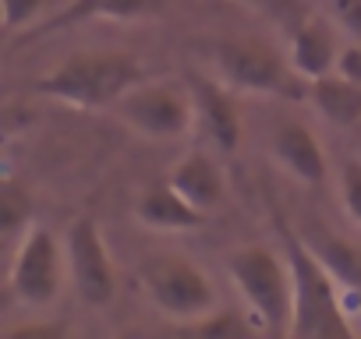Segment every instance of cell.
<instances>
[{"label": "cell", "mask_w": 361, "mask_h": 339, "mask_svg": "<svg viewBox=\"0 0 361 339\" xmlns=\"http://www.w3.org/2000/svg\"><path fill=\"white\" fill-rule=\"evenodd\" d=\"M276 237L283 244V258L290 269V297H294V314L287 335L294 339H347L350 328V311L343 304L340 286L326 272V265L315 258L308 241L276 212Z\"/></svg>", "instance_id": "cell-1"}, {"label": "cell", "mask_w": 361, "mask_h": 339, "mask_svg": "<svg viewBox=\"0 0 361 339\" xmlns=\"http://www.w3.org/2000/svg\"><path fill=\"white\" fill-rule=\"evenodd\" d=\"M142 78H145V71L131 53L92 50V53H71L57 71L32 82V92L92 110V106H114Z\"/></svg>", "instance_id": "cell-2"}, {"label": "cell", "mask_w": 361, "mask_h": 339, "mask_svg": "<svg viewBox=\"0 0 361 339\" xmlns=\"http://www.w3.org/2000/svg\"><path fill=\"white\" fill-rule=\"evenodd\" d=\"M283 262L262 244L238 248L231 255V262H227V272H231L238 293L245 297L255 325L262 332H273V335L287 332L290 328V314H294L290 269H283Z\"/></svg>", "instance_id": "cell-3"}, {"label": "cell", "mask_w": 361, "mask_h": 339, "mask_svg": "<svg viewBox=\"0 0 361 339\" xmlns=\"http://www.w3.org/2000/svg\"><path fill=\"white\" fill-rule=\"evenodd\" d=\"M209 60L220 75L238 92H255V96H276V99H298V71L294 64H283V57L255 39H231L209 46Z\"/></svg>", "instance_id": "cell-4"}, {"label": "cell", "mask_w": 361, "mask_h": 339, "mask_svg": "<svg viewBox=\"0 0 361 339\" xmlns=\"http://www.w3.org/2000/svg\"><path fill=\"white\" fill-rule=\"evenodd\" d=\"M142 286L149 300L177 321H195L216 304V290L206 279V272L173 255H152L142 265Z\"/></svg>", "instance_id": "cell-5"}, {"label": "cell", "mask_w": 361, "mask_h": 339, "mask_svg": "<svg viewBox=\"0 0 361 339\" xmlns=\"http://www.w3.org/2000/svg\"><path fill=\"white\" fill-rule=\"evenodd\" d=\"M117 117L131 124L138 134L149 138H180L195 117V99L192 89L185 92L173 82H152V85H135L114 103Z\"/></svg>", "instance_id": "cell-6"}, {"label": "cell", "mask_w": 361, "mask_h": 339, "mask_svg": "<svg viewBox=\"0 0 361 339\" xmlns=\"http://www.w3.org/2000/svg\"><path fill=\"white\" fill-rule=\"evenodd\" d=\"M68 265H71V279L75 290L85 304L103 307L110 304L114 290H117V276H114V262L106 255L103 234L96 226V219H75L68 230Z\"/></svg>", "instance_id": "cell-7"}, {"label": "cell", "mask_w": 361, "mask_h": 339, "mask_svg": "<svg viewBox=\"0 0 361 339\" xmlns=\"http://www.w3.org/2000/svg\"><path fill=\"white\" fill-rule=\"evenodd\" d=\"M11 290L15 297H22L25 304H50L61 290V251H57V241L47 234V230H32L15 262H11Z\"/></svg>", "instance_id": "cell-8"}, {"label": "cell", "mask_w": 361, "mask_h": 339, "mask_svg": "<svg viewBox=\"0 0 361 339\" xmlns=\"http://www.w3.org/2000/svg\"><path fill=\"white\" fill-rule=\"evenodd\" d=\"M192 99H195V113L202 120V131L209 134V141L224 152H238L241 145V117L234 99L220 89V82L206 78V75H192L188 78Z\"/></svg>", "instance_id": "cell-9"}, {"label": "cell", "mask_w": 361, "mask_h": 339, "mask_svg": "<svg viewBox=\"0 0 361 339\" xmlns=\"http://www.w3.org/2000/svg\"><path fill=\"white\" fill-rule=\"evenodd\" d=\"M308 248L315 251V258L326 265V272L333 276V283L340 286L343 293V304L347 300H357L361 304V248L329 234L322 223H312V230L305 234Z\"/></svg>", "instance_id": "cell-10"}, {"label": "cell", "mask_w": 361, "mask_h": 339, "mask_svg": "<svg viewBox=\"0 0 361 339\" xmlns=\"http://www.w3.org/2000/svg\"><path fill=\"white\" fill-rule=\"evenodd\" d=\"M273 155L290 177H298L305 184H322L326 181V152L305 124H294V120L280 124L276 134H273Z\"/></svg>", "instance_id": "cell-11"}, {"label": "cell", "mask_w": 361, "mask_h": 339, "mask_svg": "<svg viewBox=\"0 0 361 339\" xmlns=\"http://www.w3.org/2000/svg\"><path fill=\"white\" fill-rule=\"evenodd\" d=\"M135 216H138L145 226H152V230L185 234V230H202L209 212H202V209H195L192 202H185V198L170 188V181H166V184H152V188L138 198Z\"/></svg>", "instance_id": "cell-12"}, {"label": "cell", "mask_w": 361, "mask_h": 339, "mask_svg": "<svg viewBox=\"0 0 361 339\" xmlns=\"http://www.w3.org/2000/svg\"><path fill=\"white\" fill-rule=\"evenodd\" d=\"M170 188L185 202H192L195 209L213 212L220 205V198H224V174H220V166L206 152L195 148L170 170Z\"/></svg>", "instance_id": "cell-13"}, {"label": "cell", "mask_w": 361, "mask_h": 339, "mask_svg": "<svg viewBox=\"0 0 361 339\" xmlns=\"http://www.w3.org/2000/svg\"><path fill=\"white\" fill-rule=\"evenodd\" d=\"M340 60V46H336V32L329 29V22L312 18L305 25H298L294 39H290V64L301 78H319L329 75Z\"/></svg>", "instance_id": "cell-14"}, {"label": "cell", "mask_w": 361, "mask_h": 339, "mask_svg": "<svg viewBox=\"0 0 361 339\" xmlns=\"http://www.w3.org/2000/svg\"><path fill=\"white\" fill-rule=\"evenodd\" d=\"M308 99L312 106L329 120V124H340V127H350L361 120V85L350 82L347 75H319L312 78L308 85Z\"/></svg>", "instance_id": "cell-15"}, {"label": "cell", "mask_w": 361, "mask_h": 339, "mask_svg": "<svg viewBox=\"0 0 361 339\" xmlns=\"http://www.w3.org/2000/svg\"><path fill=\"white\" fill-rule=\"evenodd\" d=\"M32 216V191L18 181H4V188H0V230H4V237L18 234Z\"/></svg>", "instance_id": "cell-16"}, {"label": "cell", "mask_w": 361, "mask_h": 339, "mask_svg": "<svg viewBox=\"0 0 361 339\" xmlns=\"http://www.w3.org/2000/svg\"><path fill=\"white\" fill-rule=\"evenodd\" d=\"M96 8H99V0H68V8L57 11L54 18H47L39 29H32V32L25 36V43L43 39V36H54V32H64V29H71V25H82V22L96 18Z\"/></svg>", "instance_id": "cell-17"}, {"label": "cell", "mask_w": 361, "mask_h": 339, "mask_svg": "<svg viewBox=\"0 0 361 339\" xmlns=\"http://www.w3.org/2000/svg\"><path fill=\"white\" fill-rule=\"evenodd\" d=\"M195 335H206V339H227V335H241L248 325L234 314V311H209L202 318H195L188 325Z\"/></svg>", "instance_id": "cell-18"}, {"label": "cell", "mask_w": 361, "mask_h": 339, "mask_svg": "<svg viewBox=\"0 0 361 339\" xmlns=\"http://www.w3.org/2000/svg\"><path fill=\"white\" fill-rule=\"evenodd\" d=\"M340 195H343V209L347 216L361 226V162H343V174H340Z\"/></svg>", "instance_id": "cell-19"}, {"label": "cell", "mask_w": 361, "mask_h": 339, "mask_svg": "<svg viewBox=\"0 0 361 339\" xmlns=\"http://www.w3.org/2000/svg\"><path fill=\"white\" fill-rule=\"evenodd\" d=\"M50 0H4V25L8 29H22L29 25Z\"/></svg>", "instance_id": "cell-20"}, {"label": "cell", "mask_w": 361, "mask_h": 339, "mask_svg": "<svg viewBox=\"0 0 361 339\" xmlns=\"http://www.w3.org/2000/svg\"><path fill=\"white\" fill-rule=\"evenodd\" d=\"M333 15L347 36L361 39V0H333Z\"/></svg>", "instance_id": "cell-21"}, {"label": "cell", "mask_w": 361, "mask_h": 339, "mask_svg": "<svg viewBox=\"0 0 361 339\" xmlns=\"http://www.w3.org/2000/svg\"><path fill=\"white\" fill-rule=\"evenodd\" d=\"M336 71H340V75H347L350 82H357V85H361V39H354V43H347V46L340 50Z\"/></svg>", "instance_id": "cell-22"}, {"label": "cell", "mask_w": 361, "mask_h": 339, "mask_svg": "<svg viewBox=\"0 0 361 339\" xmlns=\"http://www.w3.org/2000/svg\"><path fill=\"white\" fill-rule=\"evenodd\" d=\"M245 4L269 18H280V22H290L298 15V0H245Z\"/></svg>", "instance_id": "cell-23"}, {"label": "cell", "mask_w": 361, "mask_h": 339, "mask_svg": "<svg viewBox=\"0 0 361 339\" xmlns=\"http://www.w3.org/2000/svg\"><path fill=\"white\" fill-rule=\"evenodd\" d=\"M64 335V325L50 321V325H18L8 332V339H57Z\"/></svg>", "instance_id": "cell-24"}]
</instances>
